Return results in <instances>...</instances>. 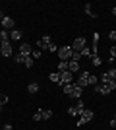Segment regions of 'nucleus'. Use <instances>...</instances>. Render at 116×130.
Segmentation results:
<instances>
[{
	"instance_id": "nucleus-1",
	"label": "nucleus",
	"mask_w": 116,
	"mask_h": 130,
	"mask_svg": "<svg viewBox=\"0 0 116 130\" xmlns=\"http://www.w3.org/2000/svg\"><path fill=\"white\" fill-rule=\"evenodd\" d=\"M93 117H95V113L93 111H89V109H85L79 117H77V126H83L85 122H91L93 120Z\"/></svg>"
},
{
	"instance_id": "nucleus-2",
	"label": "nucleus",
	"mask_w": 116,
	"mask_h": 130,
	"mask_svg": "<svg viewBox=\"0 0 116 130\" xmlns=\"http://www.w3.org/2000/svg\"><path fill=\"white\" fill-rule=\"evenodd\" d=\"M99 80L103 82V84H110V82H116V68H110V70L103 72Z\"/></svg>"
},
{
	"instance_id": "nucleus-3",
	"label": "nucleus",
	"mask_w": 116,
	"mask_h": 130,
	"mask_svg": "<svg viewBox=\"0 0 116 130\" xmlns=\"http://www.w3.org/2000/svg\"><path fill=\"white\" fill-rule=\"evenodd\" d=\"M72 53H74L72 47H60V49H58V58L64 60V62H68V60L72 58Z\"/></svg>"
},
{
	"instance_id": "nucleus-4",
	"label": "nucleus",
	"mask_w": 116,
	"mask_h": 130,
	"mask_svg": "<svg viewBox=\"0 0 116 130\" xmlns=\"http://www.w3.org/2000/svg\"><path fill=\"white\" fill-rule=\"evenodd\" d=\"M0 25H2V29H6V31H12L14 25H16V22H14L10 16H4L2 20H0Z\"/></svg>"
},
{
	"instance_id": "nucleus-5",
	"label": "nucleus",
	"mask_w": 116,
	"mask_h": 130,
	"mask_svg": "<svg viewBox=\"0 0 116 130\" xmlns=\"http://www.w3.org/2000/svg\"><path fill=\"white\" fill-rule=\"evenodd\" d=\"M50 43H52V37H50V35H43V39H39V41H37V47L41 51H47Z\"/></svg>"
},
{
	"instance_id": "nucleus-6",
	"label": "nucleus",
	"mask_w": 116,
	"mask_h": 130,
	"mask_svg": "<svg viewBox=\"0 0 116 130\" xmlns=\"http://www.w3.org/2000/svg\"><path fill=\"white\" fill-rule=\"evenodd\" d=\"M83 47H87V41H85V37H76V39H74V45H72V49H74V51H77V53H79Z\"/></svg>"
},
{
	"instance_id": "nucleus-7",
	"label": "nucleus",
	"mask_w": 116,
	"mask_h": 130,
	"mask_svg": "<svg viewBox=\"0 0 116 130\" xmlns=\"http://www.w3.org/2000/svg\"><path fill=\"white\" fill-rule=\"evenodd\" d=\"M76 86H79L81 89H83V87H87V86H89V72H81V76L77 78Z\"/></svg>"
},
{
	"instance_id": "nucleus-8",
	"label": "nucleus",
	"mask_w": 116,
	"mask_h": 130,
	"mask_svg": "<svg viewBox=\"0 0 116 130\" xmlns=\"http://www.w3.org/2000/svg\"><path fill=\"white\" fill-rule=\"evenodd\" d=\"M12 53H14V51H12V43H10V41H8V43H2V47H0V54L8 58V56H12Z\"/></svg>"
},
{
	"instance_id": "nucleus-9",
	"label": "nucleus",
	"mask_w": 116,
	"mask_h": 130,
	"mask_svg": "<svg viewBox=\"0 0 116 130\" xmlns=\"http://www.w3.org/2000/svg\"><path fill=\"white\" fill-rule=\"evenodd\" d=\"M31 53H33V47L29 43H21L19 45V54L21 56H31Z\"/></svg>"
},
{
	"instance_id": "nucleus-10",
	"label": "nucleus",
	"mask_w": 116,
	"mask_h": 130,
	"mask_svg": "<svg viewBox=\"0 0 116 130\" xmlns=\"http://www.w3.org/2000/svg\"><path fill=\"white\" fill-rule=\"evenodd\" d=\"M74 82V74L72 72H62L60 74V86H64V84H72Z\"/></svg>"
},
{
	"instance_id": "nucleus-11",
	"label": "nucleus",
	"mask_w": 116,
	"mask_h": 130,
	"mask_svg": "<svg viewBox=\"0 0 116 130\" xmlns=\"http://www.w3.org/2000/svg\"><path fill=\"white\" fill-rule=\"evenodd\" d=\"M79 70V62H76V60H68V72H77Z\"/></svg>"
},
{
	"instance_id": "nucleus-12",
	"label": "nucleus",
	"mask_w": 116,
	"mask_h": 130,
	"mask_svg": "<svg viewBox=\"0 0 116 130\" xmlns=\"http://www.w3.org/2000/svg\"><path fill=\"white\" fill-rule=\"evenodd\" d=\"M8 41H10V31L0 29V43H8Z\"/></svg>"
},
{
	"instance_id": "nucleus-13",
	"label": "nucleus",
	"mask_w": 116,
	"mask_h": 130,
	"mask_svg": "<svg viewBox=\"0 0 116 130\" xmlns=\"http://www.w3.org/2000/svg\"><path fill=\"white\" fill-rule=\"evenodd\" d=\"M10 37H12V41H19L23 35H21V31H19V29H12V31H10Z\"/></svg>"
},
{
	"instance_id": "nucleus-14",
	"label": "nucleus",
	"mask_w": 116,
	"mask_h": 130,
	"mask_svg": "<svg viewBox=\"0 0 116 130\" xmlns=\"http://www.w3.org/2000/svg\"><path fill=\"white\" fill-rule=\"evenodd\" d=\"M81 93H83V89H81L79 86H76V84H74V89H72V97L79 99V97H81Z\"/></svg>"
},
{
	"instance_id": "nucleus-15",
	"label": "nucleus",
	"mask_w": 116,
	"mask_h": 130,
	"mask_svg": "<svg viewBox=\"0 0 116 130\" xmlns=\"http://www.w3.org/2000/svg\"><path fill=\"white\" fill-rule=\"evenodd\" d=\"M27 91L33 95V93H37L39 91V84L37 82H31V84H27Z\"/></svg>"
},
{
	"instance_id": "nucleus-16",
	"label": "nucleus",
	"mask_w": 116,
	"mask_h": 130,
	"mask_svg": "<svg viewBox=\"0 0 116 130\" xmlns=\"http://www.w3.org/2000/svg\"><path fill=\"white\" fill-rule=\"evenodd\" d=\"M83 12L87 14V16H91V18H97V14L93 12V8H91V4H85L83 6Z\"/></svg>"
},
{
	"instance_id": "nucleus-17",
	"label": "nucleus",
	"mask_w": 116,
	"mask_h": 130,
	"mask_svg": "<svg viewBox=\"0 0 116 130\" xmlns=\"http://www.w3.org/2000/svg\"><path fill=\"white\" fill-rule=\"evenodd\" d=\"M72 89H74V84H64L62 86V93H66V95H72Z\"/></svg>"
},
{
	"instance_id": "nucleus-18",
	"label": "nucleus",
	"mask_w": 116,
	"mask_h": 130,
	"mask_svg": "<svg viewBox=\"0 0 116 130\" xmlns=\"http://www.w3.org/2000/svg\"><path fill=\"white\" fill-rule=\"evenodd\" d=\"M62 72H68V62H64V60L58 62V74H62Z\"/></svg>"
},
{
	"instance_id": "nucleus-19",
	"label": "nucleus",
	"mask_w": 116,
	"mask_h": 130,
	"mask_svg": "<svg viewBox=\"0 0 116 130\" xmlns=\"http://www.w3.org/2000/svg\"><path fill=\"white\" fill-rule=\"evenodd\" d=\"M49 80L54 82V84H60V74H58V72H52V74L49 76Z\"/></svg>"
},
{
	"instance_id": "nucleus-20",
	"label": "nucleus",
	"mask_w": 116,
	"mask_h": 130,
	"mask_svg": "<svg viewBox=\"0 0 116 130\" xmlns=\"http://www.w3.org/2000/svg\"><path fill=\"white\" fill-rule=\"evenodd\" d=\"M79 54H81V56H91V58H93V53H91L89 47H83V49L79 51Z\"/></svg>"
},
{
	"instance_id": "nucleus-21",
	"label": "nucleus",
	"mask_w": 116,
	"mask_h": 130,
	"mask_svg": "<svg viewBox=\"0 0 116 130\" xmlns=\"http://www.w3.org/2000/svg\"><path fill=\"white\" fill-rule=\"evenodd\" d=\"M23 60H25V56H21L19 53L14 54V62H16V64H23Z\"/></svg>"
},
{
	"instance_id": "nucleus-22",
	"label": "nucleus",
	"mask_w": 116,
	"mask_h": 130,
	"mask_svg": "<svg viewBox=\"0 0 116 130\" xmlns=\"http://www.w3.org/2000/svg\"><path fill=\"white\" fill-rule=\"evenodd\" d=\"M76 107H77V111H79V115L85 111V103H83L81 99H77V103H76Z\"/></svg>"
},
{
	"instance_id": "nucleus-23",
	"label": "nucleus",
	"mask_w": 116,
	"mask_h": 130,
	"mask_svg": "<svg viewBox=\"0 0 116 130\" xmlns=\"http://www.w3.org/2000/svg\"><path fill=\"white\" fill-rule=\"evenodd\" d=\"M23 64L27 66V68H31V66H33V64H35V60H33V58H31V56H25V60H23Z\"/></svg>"
},
{
	"instance_id": "nucleus-24",
	"label": "nucleus",
	"mask_w": 116,
	"mask_h": 130,
	"mask_svg": "<svg viewBox=\"0 0 116 130\" xmlns=\"http://www.w3.org/2000/svg\"><path fill=\"white\" fill-rule=\"evenodd\" d=\"M91 60H93V66H101V64H103V60H101V56H99V54H95V56H93Z\"/></svg>"
},
{
	"instance_id": "nucleus-25",
	"label": "nucleus",
	"mask_w": 116,
	"mask_h": 130,
	"mask_svg": "<svg viewBox=\"0 0 116 130\" xmlns=\"http://www.w3.org/2000/svg\"><path fill=\"white\" fill-rule=\"evenodd\" d=\"M41 54H43V51H41V49H37V51H33V53H31V58H33V60H37V58H41Z\"/></svg>"
},
{
	"instance_id": "nucleus-26",
	"label": "nucleus",
	"mask_w": 116,
	"mask_h": 130,
	"mask_svg": "<svg viewBox=\"0 0 116 130\" xmlns=\"http://www.w3.org/2000/svg\"><path fill=\"white\" fill-rule=\"evenodd\" d=\"M68 115H72V117H79V111H77V107H70V109H68Z\"/></svg>"
},
{
	"instance_id": "nucleus-27",
	"label": "nucleus",
	"mask_w": 116,
	"mask_h": 130,
	"mask_svg": "<svg viewBox=\"0 0 116 130\" xmlns=\"http://www.w3.org/2000/svg\"><path fill=\"white\" fill-rule=\"evenodd\" d=\"M97 82H99V78L95 76V74H89V86H95Z\"/></svg>"
},
{
	"instance_id": "nucleus-28",
	"label": "nucleus",
	"mask_w": 116,
	"mask_h": 130,
	"mask_svg": "<svg viewBox=\"0 0 116 130\" xmlns=\"http://www.w3.org/2000/svg\"><path fill=\"white\" fill-rule=\"evenodd\" d=\"M33 120L37 122V120H43V111H37V113L33 115Z\"/></svg>"
},
{
	"instance_id": "nucleus-29",
	"label": "nucleus",
	"mask_w": 116,
	"mask_h": 130,
	"mask_svg": "<svg viewBox=\"0 0 116 130\" xmlns=\"http://www.w3.org/2000/svg\"><path fill=\"white\" fill-rule=\"evenodd\" d=\"M79 58H81V54L77 53V51H74V53H72V58H70V60H76V62H79Z\"/></svg>"
},
{
	"instance_id": "nucleus-30",
	"label": "nucleus",
	"mask_w": 116,
	"mask_h": 130,
	"mask_svg": "<svg viewBox=\"0 0 116 130\" xmlns=\"http://www.w3.org/2000/svg\"><path fill=\"white\" fill-rule=\"evenodd\" d=\"M6 103H8V97H6L4 93H0V107H4Z\"/></svg>"
},
{
	"instance_id": "nucleus-31",
	"label": "nucleus",
	"mask_w": 116,
	"mask_h": 130,
	"mask_svg": "<svg viewBox=\"0 0 116 130\" xmlns=\"http://www.w3.org/2000/svg\"><path fill=\"white\" fill-rule=\"evenodd\" d=\"M52 117V111H43V120H49Z\"/></svg>"
},
{
	"instance_id": "nucleus-32",
	"label": "nucleus",
	"mask_w": 116,
	"mask_h": 130,
	"mask_svg": "<svg viewBox=\"0 0 116 130\" xmlns=\"http://www.w3.org/2000/svg\"><path fill=\"white\" fill-rule=\"evenodd\" d=\"M108 39H110V41H114V43H116V29H112V31L108 33Z\"/></svg>"
},
{
	"instance_id": "nucleus-33",
	"label": "nucleus",
	"mask_w": 116,
	"mask_h": 130,
	"mask_svg": "<svg viewBox=\"0 0 116 130\" xmlns=\"http://www.w3.org/2000/svg\"><path fill=\"white\" fill-rule=\"evenodd\" d=\"M47 51H50V53H56V51H58V47H56L54 43H50V45H49V49H47Z\"/></svg>"
},
{
	"instance_id": "nucleus-34",
	"label": "nucleus",
	"mask_w": 116,
	"mask_h": 130,
	"mask_svg": "<svg viewBox=\"0 0 116 130\" xmlns=\"http://www.w3.org/2000/svg\"><path fill=\"white\" fill-rule=\"evenodd\" d=\"M108 126H110L112 130L116 128V115H114V117H112V120H110V122H108Z\"/></svg>"
},
{
	"instance_id": "nucleus-35",
	"label": "nucleus",
	"mask_w": 116,
	"mask_h": 130,
	"mask_svg": "<svg viewBox=\"0 0 116 130\" xmlns=\"http://www.w3.org/2000/svg\"><path fill=\"white\" fill-rule=\"evenodd\" d=\"M99 37H101L99 33H93V45H99Z\"/></svg>"
},
{
	"instance_id": "nucleus-36",
	"label": "nucleus",
	"mask_w": 116,
	"mask_h": 130,
	"mask_svg": "<svg viewBox=\"0 0 116 130\" xmlns=\"http://www.w3.org/2000/svg\"><path fill=\"white\" fill-rule=\"evenodd\" d=\"M108 58H112V60L116 58V47H112V49H110V56H108Z\"/></svg>"
},
{
	"instance_id": "nucleus-37",
	"label": "nucleus",
	"mask_w": 116,
	"mask_h": 130,
	"mask_svg": "<svg viewBox=\"0 0 116 130\" xmlns=\"http://www.w3.org/2000/svg\"><path fill=\"white\" fill-rule=\"evenodd\" d=\"M2 130H14V128H12V124H4V126H2Z\"/></svg>"
},
{
	"instance_id": "nucleus-38",
	"label": "nucleus",
	"mask_w": 116,
	"mask_h": 130,
	"mask_svg": "<svg viewBox=\"0 0 116 130\" xmlns=\"http://www.w3.org/2000/svg\"><path fill=\"white\" fill-rule=\"evenodd\" d=\"M112 16L116 18V6H114V8H112Z\"/></svg>"
},
{
	"instance_id": "nucleus-39",
	"label": "nucleus",
	"mask_w": 116,
	"mask_h": 130,
	"mask_svg": "<svg viewBox=\"0 0 116 130\" xmlns=\"http://www.w3.org/2000/svg\"><path fill=\"white\" fill-rule=\"evenodd\" d=\"M114 64H116V58H114Z\"/></svg>"
},
{
	"instance_id": "nucleus-40",
	"label": "nucleus",
	"mask_w": 116,
	"mask_h": 130,
	"mask_svg": "<svg viewBox=\"0 0 116 130\" xmlns=\"http://www.w3.org/2000/svg\"><path fill=\"white\" fill-rule=\"evenodd\" d=\"M0 128H2V124H0Z\"/></svg>"
},
{
	"instance_id": "nucleus-41",
	"label": "nucleus",
	"mask_w": 116,
	"mask_h": 130,
	"mask_svg": "<svg viewBox=\"0 0 116 130\" xmlns=\"http://www.w3.org/2000/svg\"><path fill=\"white\" fill-rule=\"evenodd\" d=\"M0 47H2V43H0Z\"/></svg>"
}]
</instances>
